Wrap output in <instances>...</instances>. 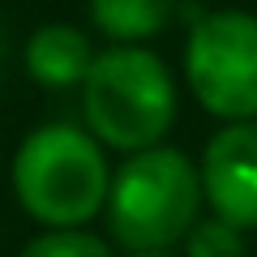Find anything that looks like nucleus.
I'll list each match as a JSON object with an SVG mask.
<instances>
[{
	"label": "nucleus",
	"instance_id": "f257e3e1",
	"mask_svg": "<svg viewBox=\"0 0 257 257\" xmlns=\"http://www.w3.org/2000/svg\"><path fill=\"white\" fill-rule=\"evenodd\" d=\"M13 193L30 219L52 231H73L107 202V159L90 133L73 124H43L13 159Z\"/></svg>",
	"mask_w": 257,
	"mask_h": 257
},
{
	"label": "nucleus",
	"instance_id": "f03ea898",
	"mask_svg": "<svg viewBox=\"0 0 257 257\" xmlns=\"http://www.w3.org/2000/svg\"><path fill=\"white\" fill-rule=\"evenodd\" d=\"M202 176L180 150L128 155L107 193V227L128 253H167L197 227Z\"/></svg>",
	"mask_w": 257,
	"mask_h": 257
},
{
	"label": "nucleus",
	"instance_id": "7ed1b4c3",
	"mask_svg": "<svg viewBox=\"0 0 257 257\" xmlns=\"http://www.w3.org/2000/svg\"><path fill=\"white\" fill-rule=\"evenodd\" d=\"M86 124L99 142L128 155L155 150L176 120V86L167 64L146 47H111L82 82Z\"/></svg>",
	"mask_w": 257,
	"mask_h": 257
},
{
	"label": "nucleus",
	"instance_id": "20e7f679",
	"mask_svg": "<svg viewBox=\"0 0 257 257\" xmlns=\"http://www.w3.org/2000/svg\"><path fill=\"white\" fill-rule=\"evenodd\" d=\"M184 73L210 116L244 124L257 116V18L244 9L206 13L184 47Z\"/></svg>",
	"mask_w": 257,
	"mask_h": 257
},
{
	"label": "nucleus",
	"instance_id": "39448f33",
	"mask_svg": "<svg viewBox=\"0 0 257 257\" xmlns=\"http://www.w3.org/2000/svg\"><path fill=\"white\" fill-rule=\"evenodd\" d=\"M202 193L214 219L231 227H257V120L214 133L202 159Z\"/></svg>",
	"mask_w": 257,
	"mask_h": 257
},
{
	"label": "nucleus",
	"instance_id": "423d86ee",
	"mask_svg": "<svg viewBox=\"0 0 257 257\" xmlns=\"http://www.w3.org/2000/svg\"><path fill=\"white\" fill-rule=\"evenodd\" d=\"M94 47L90 39L82 35L77 26L69 22H52V26L35 30L26 43V69L39 86L47 90H64V86H77L86 82V73L94 69Z\"/></svg>",
	"mask_w": 257,
	"mask_h": 257
},
{
	"label": "nucleus",
	"instance_id": "0eeeda50",
	"mask_svg": "<svg viewBox=\"0 0 257 257\" xmlns=\"http://www.w3.org/2000/svg\"><path fill=\"white\" fill-rule=\"evenodd\" d=\"M176 0H90V18L107 39L138 43L172 22Z\"/></svg>",
	"mask_w": 257,
	"mask_h": 257
},
{
	"label": "nucleus",
	"instance_id": "6e6552de",
	"mask_svg": "<svg viewBox=\"0 0 257 257\" xmlns=\"http://www.w3.org/2000/svg\"><path fill=\"white\" fill-rule=\"evenodd\" d=\"M18 257H111V253L99 236L73 227V231H43V236H35Z\"/></svg>",
	"mask_w": 257,
	"mask_h": 257
},
{
	"label": "nucleus",
	"instance_id": "1a4fd4ad",
	"mask_svg": "<svg viewBox=\"0 0 257 257\" xmlns=\"http://www.w3.org/2000/svg\"><path fill=\"white\" fill-rule=\"evenodd\" d=\"M184 244H189V257H244L240 227H231L223 219H202L184 236Z\"/></svg>",
	"mask_w": 257,
	"mask_h": 257
},
{
	"label": "nucleus",
	"instance_id": "9d476101",
	"mask_svg": "<svg viewBox=\"0 0 257 257\" xmlns=\"http://www.w3.org/2000/svg\"><path fill=\"white\" fill-rule=\"evenodd\" d=\"M128 257H172V253H128Z\"/></svg>",
	"mask_w": 257,
	"mask_h": 257
}]
</instances>
